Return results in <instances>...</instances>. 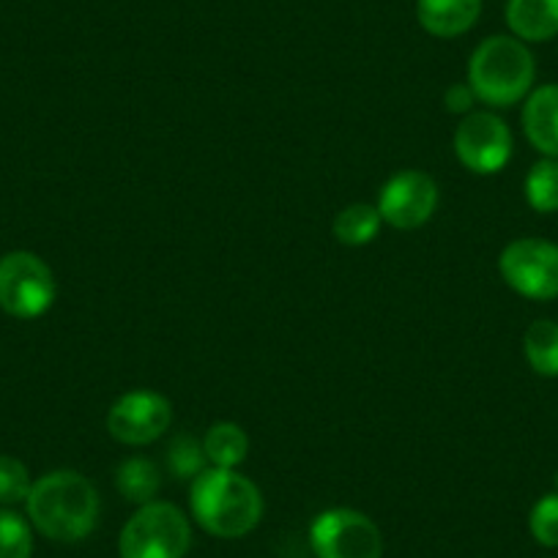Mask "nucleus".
<instances>
[{"label":"nucleus","mask_w":558,"mask_h":558,"mask_svg":"<svg viewBox=\"0 0 558 558\" xmlns=\"http://www.w3.org/2000/svg\"><path fill=\"white\" fill-rule=\"evenodd\" d=\"M25 504L34 529L63 545L85 539L99 523V493L80 471H50L34 482Z\"/></svg>","instance_id":"obj_1"},{"label":"nucleus","mask_w":558,"mask_h":558,"mask_svg":"<svg viewBox=\"0 0 558 558\" xmlns=\"http://www.w3.org/2000/svg\"><path fill=\"white\" fill-rule=\"evenodd\" d=\"M190 507L197 525L219 539L246 536L263 518L260 490L235 469L208 465L201 476L192 480Z\"/></svg>","instance_id":"obj_2"},{"label":"nucleus","mask_w":558,"mask_h":558,"mask_svg":"<svg viewBox=\"0 0 558 558\" xmlns=\"http://www.w3.org/2000/svg\"><path fill=\"white\" fill-rule=\"evenodd\" d=\"M536 61L534 52L518 36H487L469 61L465 83L474 90L476 101H485L487 107L520 105L525 96L534 90Z\"/></svg>","instance_id":"obj_3"},{"label":"nucleus","mask_w":558,"mask_h":558,"mask_svg":"<svg viewBox=\"0 0 558 558\" xmlns=\"http://www.w3.org/2000/svg\"><path fill=\"white\" fill-rule=\"evenodd\" d=\"M190 547V518L168 501L143 504L118 536L121 558H186Z\"/></svg>","instance_id":"obj_4"},{"label":"nucleus","mask_w":558,"mask_h":558,"mask_svg":"<svg viewBox=\"0 0 558 558\" xmlns=\"http://www.w3.org/2000/svg\"><path fill=\"white\" fill-rule=\"evenodd\" d=\"M58 282L52 268L34 252H9L0 257V310L12 318H41L56 304Z\"/></svg>","instance_id":"obj_5"},{"label":"nucleus","mask_w":558,"mask_h":558,"mask_svg":"<svg viewBox=\"0 0 558 558\" xmlns=\"http://www.w3.org/2000/svg\"><path fill=\"white\" fill-rule=\"evenodd\" d=\"M498 271L518 296L531 302L558 299V244L553 241L531 235L509 241L498 257Z\"/></svg>","instance_id":"obj_6"},{"label":"nucleus","mask_w":558,"mask_h":558,"mask_svg":"<svg viewBox=\"0 0 558 558\" xmlns=\"http://www.w3.org/2000/svg\"><path fill=\"white\" fill-rule=\"evenodd\" d=\"M454 157L460 159L469 173L474 175H496L512 159V129L504 118L490 110H474L463 116V121L454 129Z\"/></svg>","instance_id":"obj_7"},{"label":"nucleus","mask_w":558,"mask_h":558,"mask_svg":"<svg viewBox=\"0 0 558 558\" xmlns=\"http://www.w3.org/2000/svg\"><path fill=\"white\" fill-rule=\"evenodd\" d=\"M310 545L318 558H384V534L356 509H326L313 520Z\"/></svg>","instance_id":"obj_8"},{"label":"nucleus","mask_w":558,"mask_h":558,"mask_svg":"<svg viewBox=\"0 0 558 558\" xmlns=\"http://www.w3.org/2000/svg\"><path fill=\"white\" fill-rule=\"evenodd\" d=\"M173 402L151 389L126 391L107 411V433L123 447H148L168 433Z\"/></svg>","instance_id":"obj_9"},{"label":"nucleus","mask_w":558,"mask_h":558,"mask_svg":"<svg viewBox=\"0 0 558 558\" xmlns=\"http://www.w3.org/2000/svg\"><path fill=\"white\" fill-rule=\"evenodd\" d=\"M438 208V184L425 170H400L380 186L378 211L395 230H416Z\"/></svg>","instance_id":"obj_10"},{"label":"nucleus","mask_w":558,"mask_h":558,"mask_svg":"<svg viewBox=\"0 0 558 558\" xmlns=\"http://www.w3.org/2000/svg\"><path fill=\"white\" fill-rule=\"evenodd\" d=\"M523 132L542 157L558 159V83L539 85L523 101Z\"/></svg>","instance_id":"obj_11"},{"label":"nucleus","mask_w":558,"mask_h":558,"mask_svg":"<svg viewBox=\"0 0 558 558\" xmlns=\"http://www.w3.org/2000/svg\"><path fill=\"white\" fill-rule=\"evenodd\" d=\"M482 14V0H416L418 25L436 39L469 34Z\"/></svg>","instance_id":"obj_12"},{"label":"nucleus","mask_w":558,"mask_h":558,"mask_svg":"<svg viewBox=\"0 0 558 558\" xmlns=\"http://www.w3.org/2000/svg\"><path fill=\"white\" fill-rule=\"evenodd\" d=\"M507 25L525 45L558 36V0H507Z\"/></svg>","instance_id":"obj_13"},{"label":"nucleus","mask_w":558,"mask_h":558,"mask_svg":"<svg viewBox=\"0 0 558 558\" xmlns=\"http://www.w3.org/2000/svg\"><path fill=\"white\" fill-rule=\"evenodd\" d=\"M116 487L126 501L143 507V504L157 501L162 490V471L148 458H129L118 465Z\"/></svg>","instance_id":"obj_14"},{"label":"nucleus","mask_w":558,"mask_h":558,"mask_svg":"<svg viewBox=\"0 0 558 558\" xmlns=\"http://www.w3.org/2000/svg\"><path fill=\"white\" fill-rule=\"evenodd\" d=\"M203 449L211 469H239L250 454V436L235 422H217L203 436Z\"/></svg>","instance_id":"obj_15"},{"label":"nucleus","mask_w":558,"mask_h":558,"mask_svg":"<svg viewBox=\"0 0 558 558\" xmlns=\"http://www.w3.org/2000/svg\"><path fill=\"white\" fill-rule=\"evenodd\" d=\"M523 353L529 367L542 378H558V324L539 318L525 329Z\"/></svg>","instance_id":"obj_16"},{"label":"nucleus","mask_w":558,"mask_h":558,"mask_svg":"<svg viewBox=\"0 0 558 558\" xmlns=\"http://www.w3.org/2000/svg\"><path fill=\"white\" fill-rule=\"evenodd\" d=\"M380 228H384V217H380L378 206L369 203H353L345 206L335 219V235L340 244L345 246H367L378 239Z\"/></svg>","instance_id":"obj_17"},{"label":"nucleus","mask_w":558,"mask_h":558,"mask_svg":"<svg viewBox=\"0 0 558 558\" xmlns=\"http://www.w3.org/2000/svg\"><path fill=\"white\" fill-rule=\"evenodd\" d=\"M523 192L536 214H558V159L542 157L525 175Z\"/></svg>","instance_id":"obj_18"},{"label":"nucleus","mask_w":558,"mask_h":558,"mask_svg":"<svg viewBox=\"0 0 558 558\" xmlns=\"http://www.w3.org/2000/svg\"><path fill=\"white\" fill-rule=\"evenodd\" d=\"M34 556V531L14 509H0V558Z\"/></svg>","instance_id":"obj_19"},{"label":"nucleus","mask_w":558,"mask_h":558,"mask_svg":"<svg viewBox=\"0 0 558 558\" xmlns=\"http://www.w3.org/2000/svg\"><path fill=\"white\" fill-rule=\"evenodd\" d=\"M168 465L179 480H195V476H201L208 469L203 441H197L190 433L175 436L168 447Z\"/></svg>","instance_id":"obj_20"},{"label":"nucleus","mask_w":558,"mask_h":558,"mask_svg":"<svg viewBox=\"0 0 558 558\" xmlns=\"http://www.w3.org/2000/svg\"><path fill=\"white\" fill-rule=\"evenodd\" d=\"M31 487L34 482H31L28 465L12 454H0V504L14 507L20 501H28Z\"/></svg>","instance_id":"obj_21"},{"label":"nucleus","mask_w":558,"mask_h":558,"mask_svg":"<svg viewBox=\"0 0 558 558\" xmlns=\"http://www.w3.org/2000/svg\"><path fill=\"white\" fill-rule=\"evenodd\" d=\"M529 529L542 547H558V490L547 493L534 504L529 514Z\"/></svg>","instance_id":"obj_22"},{"label":"nucleus","mask_w":558,"mask_h":558,"mask_svg":"<svg viewBox=\"0 0 558 558\" xmlns=\"http://www.w3.org/2000/svg\"><path fill=\"white\" fill-rule=\"evenodd\" d=\"M444 105H447V112H452V116H469V112H474L476 96L469 83H454L444 94Z\"/></svg>","instance_id":"obj_23"},{"label":"nucleus","mask_w":558,"mask_h":558,"mask_svg":"<svg viewBox=\"0 0 558 558\" xmlns=\"http://www.w3.org/2000/svg\"><path fill=\"white\" fill-rule=\"evenodd\" d=\"M556 487H558V476H556Z\"/></svg>","instance_id":"obj_24"}]
</instances>
